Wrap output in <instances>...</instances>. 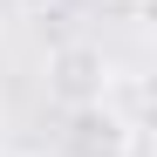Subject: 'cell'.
<instances>
[{
	"label": "cell",
	"mask_w": 157,
	"mask_h": 157,
	"mask_svg": "<svg viewBox=\"0 0 157 157\" xmlns=\"http://www.w3.org/2000/svg\"><path fill=\"white\" fill-rule=\"evenodd\" d=\"M48 96L62 109H82V102H102L109 96V55L96 41H62L48 55Z\"/></svg>",
	"instance_id": "6da1fadb"
},
{
	"label": "cell",
	"mask_w": 157,
	"mask_h": 157,
	"mask_svg": "<svg viewBox=\"0 0 157 157\" xmlns=\"http://www.w3.org/2000/svg\"><path fill=\"white\" fill-rule=\"evenodd\" d=\"M137 150V130L116 116V102H82V109H62V157H130Z\"/></svg>",
	"instance_id": "7a4b0ae2"
},
{
	"label": "cell",
	"mask_w": 157,
	"mask_h": 157,
	"mask_svg": "<svg viewBox=\"0 0 157 157\" xmlns=\"http://www.w3.org/2000/svg\"><path fill=\"white\" fill-rule=\"evenodd\" d=\"M0 157H21V150H0Z\"/></svg>",
	"instance_id": "3957f363"
}]
</instances>
